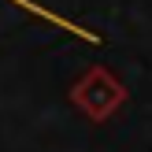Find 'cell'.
I'll list each match as a JSON object with an SVG mask.
<instances>
[{
  "mask_svg": "<svg viewBox=\"0 0 152 152\" xmlns=\"http://www.w3.org/2000/svg\"><path fill=\"white\" fill-rule=\"evenodd\" d=\"M123 96H126V89L119 86V78L111 71H104V67H89V71L82 74V82L71 89V100L78 104L89 119H108L111 111L123 104Z\"/></svg>",
  "mask_w": 152,
  "mask_h": 152,
  "instance_id": "1",
  "label": "cell"
}]
</instances>
